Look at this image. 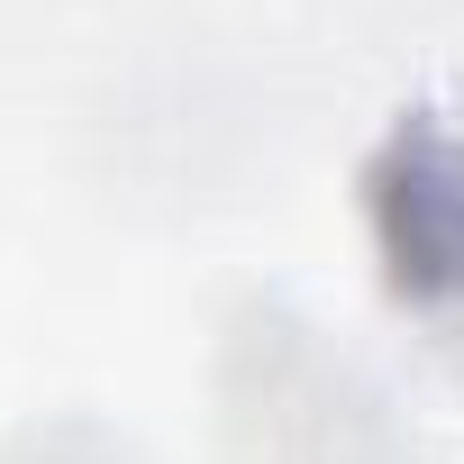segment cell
<instances>
[{
	"mask_svg": "<svg viewBox=\"0 0 464 464\" xmlns=\"http://www.w3.org/2000/svg\"><path fill=\"white\" fill-rule=\"evenodd\" d=\"M382 246L410 283L464 292V137H410L382 173Z\"/></svg>",
	"mask_w": 464,
	"mask_h": 464,
	"instance_id": "1",
	"label": "cell"
}]
</instances>
